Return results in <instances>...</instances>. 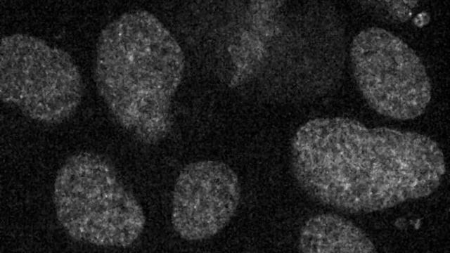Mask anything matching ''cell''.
<instances>
[{
	"mask_svg": "<svg viewBox=\"0 0 450 253\" xmlns=\"http://www.w3.org/2000/svg\"><path fill=\"white\" fill-rule=\"evenodd\" d=\"M290 165L309 197L350 214L428 197L446 172L443 152L428 136L368 127L347 117H317L300 126L292 138Z\"/></svg>",
	"mask_w": 450,
	"mask_h": 253,
	"instance_id": "cell-1",
	"label": "cell"
},
{
	"mask_svg": "<svg viewBox=\"0 0 450 253\" xmlns=\"http://www.w3.org/2000/svg\"><path fill=\"white\" fill-rule=\"evenodd\" d=\"M234 6L225 24L215 25L231 86L254 82L276 93L314 95L339 82L345 31L332 5L259 0Z\"/></svg>",
	"mask_w": 450,
	"mask_h": 253,
	"instance_id": "cell-2",
	"label": "cell"
},
{
	"mask_svg": "<svg viewBox=\"0 0 450 253\" xmlns=\"http://www.w3.org/2000/svg\"><path fill=\"white\" fill-rule=\"evenodd\" d=\"M185 58L164 24L142 9L122 13L101 30L94 80L117 123L141 143L155 145L172 128V100Z\"/></svg>",
	"mask_w": 450,
	"mask_h": 253,
	"instance_id": "cell-3",
	"label": "cell"
},
{
	"mask_svg": "<svg viewBox=\"0 0 450 253\" xmlns=\"http://www.w3.org/2000/svg\"><path fill=\"white\" fill-rule=\"evenodd\" d=\"M53 200L60 225L77 241L127 247L144 230L141 205L111 162L93 152L66 159L55 178Z\"/></svg>",
	"mask_w": 450,
	"mask_h": 253,
	"instance_id": "cell-4",
	"label": "cell"
},
{
	"mask_svg": "<svg viewBox=\"0 0 450 253\" xmlns=\"http://www.w3.org/2000/svg\"><path fill=\"white\" fill-rule=\"evenodd\" d=\"M84 83L72 57L30 34L4 36L0 44V98L40 123L70 117L82 99Z\"/></svg>",
	"mask_w": 450,
	"mask_h": 253,
	"instance_id": "cell-5",
	"label": "cell"
},
{
	"mask_svg": "<svg viewBox=\"0 0 450 253\" xmlns=\"http://www.w3.org/2000/svg\"><path fill=\"white\" fill-rule=\"evenodd\" d=\"M353 76L367 104L397 120L422 115L432 97L427 70L401 38L378 27L360 31L349 51Z\"/></svg>",
	"mask_w": 450,
	"mask_h": 253,
	"instance_id": "cell-6",
	"label": "cell"
},
{
	"mask_svg": "<svg viewBox=\"0 0 450 253\" xmlns=\"http://www.w3.org/2000/svg\"><path fill=\"white\" fill-rule=\"evenodd\" d=\"M240 192L237 174L221 161L204 160L185 165L172 193L174 230L188 241L214 236L234 216Z\"/></svg>",
	"mask_w": 450,
	"mask_h": 253,
	"instance_id": "cell-7",
	"label": "cell"
},
{
	"mask_svg": "<svg viewBox=\"0 0 450 253\" xmlns=\"http://www.w3.org/2000/svg\"><path fill=\"white\" fill-rule=\"evenodd\" d=\"M298 249L304 253H371L375 247L359 226L332 213L319 214L303 224Z\"/></svg>",
	"mask_w": 450,
	"mask_h": 253,
	"instance_id": "cell-8",
	"label": "cell"
}]
</instances>
